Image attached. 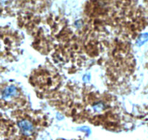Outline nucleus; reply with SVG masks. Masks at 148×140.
<instances>
[{
  "mask_svg": "<svg viewBox=\"0 0 148 140\" xmlns=\"http://www.w3.org/2000/svg\"><path fill=\"white\" fill-rule=\"evenodd\" d=\"M18 126L25 135H30L33 131V126L27 120H22L18 123Z\"/></svg>",
  "mask_w": 148,
  "mask_h": 140,
  "instance_id": "1",
  "label": "nucleus"
},
{
  "mask_svg": "<svg viewBox=\"0 0 148 140\" xmlns=\"http://www.w3.org/2000/svg\"><path fill=\"white\" fill-rule=\"evenodd\" d=\"M17 88L13 85H10V86L5 88L2 92V98L4 100L10 99V98L15 96L17 95Z\"/></svg>",
  "mask_w": 148,
  "mask_h": 140,
  "instance_id": "2",
  "label": "nucleus"
},
{
  "mask_svg": "<svg viewBox=\"0 0 148 140\" xmlns=\"http://www.w3.org/2000/svg\"><path fill=\"white\" fill-rule=\"evenodd\" d=\"M93 109L95 110V111H98V112H99V111H101L103 109V105L102 103L96 104V105H94L93 106Z\"/></svg>",
  "mask_w": 148,
  "mask_h": 140,
  "instance_id": "3",
  "label": "nucleus"
},
{
  "mask_svg": "<svg viewBox=\"0 0 148 140\" xmlns=\"http://www.w3.org/2000/svg\"><path fill=\"white\" fill-rule=\"evenodd\" d=\"M145 35L146 34H145V35H143V36H141V37H140V40H139V43H140V46L141 44H143V43H144V42H145L146 40H147V38H148V37H146V38H145Z\"/></svg>",
  "mask_w": 148,
  "mask_h": 140,
  "instance_id": "4",
  "label": "nucleus"
}]
</instances>
